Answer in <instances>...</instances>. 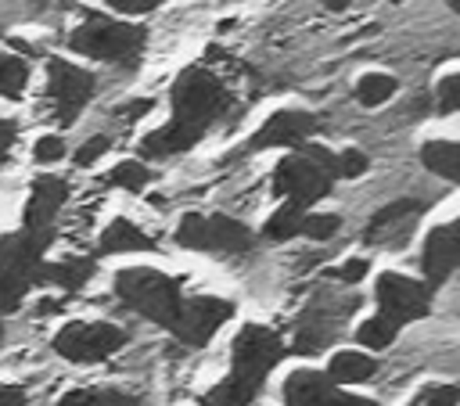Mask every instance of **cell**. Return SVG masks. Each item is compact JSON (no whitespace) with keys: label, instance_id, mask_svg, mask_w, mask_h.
<instances>
[{"label":"cell","instance_id":"f35d334b","mask_svg":"<svg viewBox=\"0 0 460 406\" xmlns=\"http://www.w3.org/2000/svg\"><path fill=\"white\" fill-rule=\"evenodd\" d=\"M61 309H65V302H61V298H43V302L36 305V313H40V316H47V313H61Z\"/></svg>","mask_w":460,"mask_h":406},{"label":"cell","instance_id":"2e32d148","mask_svg":"<svg viewBox=\"0 0 460 406\" xmlns=\"http://www.w3.org/2000/svg\"><path fill=\"white\" fill-rule=\"evenodd\" d=\"M65 198H68V183L61 176H36L25 201V216H22L25 226H36V230L54 226V216L65 205Z\"/></svg>","mask_w":460,"mask_h":406},{"label":"cell","instance_id":"d6986e66","mask_svg":"<svg viewBox=\"0 0 460 406\" xmlns=\"http://www.w3.org/2000/svg\"><path fill=\"white\" fill-rule=\"evenodd\" d=\"M377 374V359L367 356V352H338L331 363H327V381L331 384H359V381H370Z\"/></svg>","mask_w":460,"mask_h":406},{"label":"cell","instance_id":"7a4b0ae2","mask_svg":"<svg viewBox=\"0 0 460 406\" xmlns=\"http://www.w3.org/2000/svg\"><path fill=\"white\" fill-rule=\"evenodd\" d=\"M288 345L280 341L277 331L262 327V323H248L241 327V334L234 338L230 349V374L201 399L205 406H252L255 395L266 384V374L284 359Z\"/></svg>","mask_w":460,"mask_h":406},{"label":"cell","instance_id":"d6a6232c","mask_svg":"<svg viewBox=\"0 0 460 406\" xmlns=\"http://www.w3.org/2000/svg\"><path fill=\"white\" fill-rule=\"evenodd\" d=\"M104 151H108V137H90L86 144H79V151H75V165L86 169V165H93Z\"/></svg>","mask_w":460,"mask_h":406},{"label":"cell","instance_id":"8d00e7d4","mask_svg":"<svg viewBox=\"0 0 460 406\" xmlns=\"http://www.w3.org/2000/svg\"><path fill=\"white\" fill-rule=\"evenodd\" d=\"M151 108H155V101H151V97H140V101H133V104L119 108V115H122V119H140V115H147Z\"/></svg>","mask_w":460,"mask_h":406},{"label":"cell","instance_id":"f546056e","mask_svg":"<svg viewBox=\"0 0 460 406\" xmlns=\"http://www.w3.org/2000/svg\"><path fill=\"white\" fill-rule=\"evenodd\" d=\"M438 101H435V108L442 111V115H453L456 108H460V72H449L442 83H438V93H435Z\"/></svg>","mask_w":460,"mask_h":406},{"label":"cell","instance_id":"9c48e42d","mask_svg":"<svg viewBox=\"0 0 460 406\" xmlns=\"http://www.w3.org/2000/svg\"><path fill=\"white\" fill-rule=\"evenodd\" d=\"M374 295H377L381 316L392 320L395 327H402L410 320H420L431 309V291L420 280H410L402 273H381Z\"/></svg>","mask_w":460,"mask_h":406},{"label":"cell","instance_id":"74e56055","mask_svg":"<svg viewBox=\"0 0 460 406\" xmlns=\"http://www.w3.org/2000/svg\"><path fill=\"white\" fill-rule=\"evenodd\" d=\"M0 406H25V392L18 384H0Z\"/></svg>","mask_w":460,"mask_h":406},{"label":"cell","instance_id":"d4e9b609","mask_svg":"<svg viewBox=\"0 0 460 406\" xmlns=\"http://www.w3.org/2000/svg\"><path fill=\"white\" fill-rule=\"evenodd\" d=\"M395 334H399V327L377 313V316H370L367 323H359V331H356V341L377 352V349H388V345L395 341Z\"/></svg>","mask_w":460,"mask_h":406},{"label":"cell","instance_id":"e575fe53","mask_svg":"<svg viewBox=\"0 0 460 406\" xmlns=\"http://www.w3.org/2000/svg\"><path fill=\"white\" fill-rule=\"evenodd\" d=\"M162 0H108L111 11H126V14H144V11H155Z\"/></svg>","mask_w":460,"mask_h":406},{"label":"cell","instance_id":"f1b7e54d","mask_svg":"<svg viewBox=\"0 0 460 406\" xmlns=\"http://www.w3.org/2000/svg\"><path fill=\"white\" fill-rule=\"evenodd\" d=\"M338 226H341L338 216H331V212H313V216H302L298 234H305V237H313V241H327V237L338 234Z\"/></svg>","mask_w":460,"mask_h":406},{"label":"cell","instance_id":"6da1fadb","mask_svg":"<svg viewBox=\"0 0 460 406\" xmlns=\"http://www.w3.org/2000/svg\"><path fill=\"white\" fill-rule=\"evenodd\" d=\"M169 101H172V119L162 129L147 133L137 147L144 158H172L190 151L205 137V129L230 111V90L205 65H187L172 83Z\"/></svg>","mask_w":460,"mask_h":406},{"label":"cell","instance_id":"4316f807","mask_svg":"<svg viewBox=\"0 0 460 406\" xmlns=\"http://www.w3.org/2000/svg\"><path fill=\"white\" fill-rule=\"evenodd\" d=\"M25 295H29V280H22L18 273L0 266V313H14Z\"/></svg>","mask_w":460,"mask_h":406},{"label":"cell","instance_id":"8992f818","mask_svg":"<svg viewBox=\"0 0 460 406\" xmlns=\"http://www.w3.org/2000/svg\"><path fill=\"white\" fill-rule=\"evenodd\" d=\"M176 244L190 248V252H216V255H241L255 244V234L241 223L230 219L223 212L216 216H201V212H187L176 226Z\"/></svg>","mask_w":460,"mask_h":406},{"label":"cell","instance_id":"30bf717a","mask_svg":"<svg viewBox=\"0 0 460 406\" xmlns=\"http://www.w3.org/2000/svg\"><path fill=\"white\" fill-rule=\"evenodd\" d=\"M234 316V302L226 298H212V295H198V298H183L176 323L169 327L183 345L201 349L212 341V334Z\"/></svg>","mask_w":460,"mask_h":406},{"label":"cell","instance_id":"e0dca14e","mask_svg":"<svg viewBox=\"0 0 460 406\" xmlns=\"http://www.w3.org/2000/svg\"><path fill=\"white\" fill-rule=\"evenodd\" d=\"M122 252H155V241L129 219H111L97 241V255H122Z\"/></svg>","mask_w":460,"mask_h":406},{"label":"cell","instance_id":"ac0fdd59","mask_svg":"<svg viewBox=\"0 0 460 406\" xmlns=\"http://www.w3.org/2000/svg\"><path fill=\"white\" fill-rule=\"evenodd\" d=\"M97 273L93 259H61V262H43L40 269V284H58L65 291H79L86 287V280Z\"/></svg>","mask_w":460,"mask_h":406},{"label":"cell","instance_id":"4dcf8cb0","mask_svg":"<svg viewBox=\"0 0 460 406\" xmlns=\"http://www.w3.org/2000/svg\"><path fill=\"white\" fill-rule=\"evenodd\" d=\"M32 158H36L40 165H50V162L65 158V140H61L58 133H50V137H40V140H36V147H32Z\"/></svg>","mask_w":460,"mask_h":406},{"label":"cell","instance_id":"1f68e13d","mask_svg":"<svg viewBox=\"0 0 460 406\" xmlns=\"http://www.w3.org/2000/svg\"><path fill=\"white\" fill-rule=\"evenodd\" d=\"M456 399H460L456 384H431L417 402L420 406H456Z\"/></svg>","mask_w":460,"mask_h":406},{"label":"cell","instance_id":"ffe728a7","mask_svg":"<svg viewBox=\"0 0 460 406\" xmlns=\"http://www.w3.org/2000/svg\"><path fill=\"white\" fill-rule=\"evenodd\" d=\"M58 406H147V402L119 388H72L58 399Z\"/></svg>","mask_w":460,"mask_h":406},{"label":"cell","instance_id":"7c38bea8","mask_svg":"<svg viewBox=\"0 0 460 406\" xmlns=\"http://www.w3.org/2000/svg\"><path fill=\"white\" fill-rule=\"evenodd\" d=\"M320 129V119L309 115V111H273L252 137L248 144L237 151V154H248V151H266V147H302L313 133Z\"/></svg>","mask_w":460,"mask_h":406},{"label":"cell","instance_id":"44dd1931","mask_svg":"<svg viewBox=\"0 0 460 406\" xmlns=\"http://www.w3.org/2000/svg\"><path fill=\"white\" fill-rule=\"evenodd\" d=\"M420 162H424V169L438 172L442 180H460V144H453V140H428L420 147Z\"/></svg>","mask_w":460,"mask_h":406},{"label":"cell","instance_id":"4fadbf2b","mask_svg":"<svg viewBox=\"0 0 460 406\" xmlns=\"http://www.w3.org/2000/svg\"><path fill=\"white\" fill-rule=\"evenodd\" d=\"M284 406H377L363 395H345L316 370H295L284 381Z\"/></svg>","mask_w":460,"mask_h":406},{"label":"cell","instance_id":"cb8c5ba5","mask_svg":"<svg viewBox=\"0 0 460 406\" xmlns=\"http://www.w3.org/2000/svg\"><path fill=\"white\" fill-rule=\"evenodd\" d=\"M302 216H305V208H298V205L284 201V205L266 219L262 237H266V241H288V237H295V234H298V226H302Z\"/></svg>","mask_w":460,"mask_h":406},{"label":"cell","instance_id":"9a60e30c","mask_svg":"<svg viewBox=\"0 0 460 406\" xmlns=\"http://www.w3.org/2000/svg\"><path fill=\"white\" fill-rule=\"evenodd\" d=\"M460 262V234L456 223H442L424 237V252H420V269H424V287L435 291L438 284H446L453 277Z\"/></svg>","mask_w":460,"mask_h":406},{"label":"cell","instance_id":"603a6c76","mask_svg":"<svg viewBox=\"0 0 460 406\" xmlns=\"http://www.w3.org/2000/svg\"><path fill=\"white\" fill-rule=\"evenodd\" d=\"M29 83V61L18 54H0V97L18 101Z\"/></svg>","mask_w":460,"mask_h":406},{"label":"cell","instance_id":"5b68a950","mask_svg":"<svg viewBox=\"0 0 460 406\" xmlns=\"http://www.w3.org/2000/svg\"><path fill=\"white\" fill-rule=\"evenodd\" d=\"M334 187V151L302 144L298 154H288L273 169V194L305 208L316 198H327Z\"/></svg>","mask_w":460,"mask_h":406},{"label":"cell","instance_id":"3957f363","mask_svg":"<svg viewBox=\"0 0 460 406\" xmlns=\"http://www.w3.org/2000/svg\"><path fill=\"white\" fill-rule=\"evenodd\" d=\"M68 50L86 54L93 61H108V65H122L133 68L137 57L147 47V29L144 25H129V22H115L101 11H90L83 25H75L68 32Z\"/></svg>","mask_w":460,"mask_h":406},{"label":"cell","instance_id":"ab89813d","mask_svg":"<svg viewBox=\"0 0 460 406\" xmlns=\"http://www.w3.org/2000/svg\"><path fill=\"white\" fill-rule=\"evenodd\" d=\"M327 11H349L352 7V0H320Z\"/></svg>","mask_w":460,"mask_h":406},{"label":"cell","instance_id":"83f0119b","mask_svg":"<svg viewBox=\"0 0 460 406\" xmlns=\"http://www.w3.org/2000/svg\"><path fill=\"white\" fill-rule=\"evenodd\" d=\"M367 169H370V158L363 151H356V147H345V151L334 154V180H356Z\"/></svg>","mask_w":460,"mask_h":406},{"label":"cell","instance_id":"836d02e7","mask_svg":"<svg viewBox=\"0 0 460 406\" xmlns=\"http://www.w3.org/2000/svg\"><path fill=\"white\" fill-rule=\"evenodd\" d=\"M367 269H370L367 259H349V262H341L338 269H331V277L341 280V284H359V280L367 277Z\"/></svg>","mask_w":460,"mask_h":406},{"label":"cell","instance_id":"5bb4252c","mask_svg":"<svg viewBox=\"0 0 460 406\" xmlns=\"http://www.w3.org/2000/svg\"><path fill=\"white\" fill-rule=\"evenodd\" d=\"M420 212H424V201H413V198L392 201V205H385L381 212L370 216V223L363 230V241L381 244V248H402L406 237H410V226L417 223Z\"/></svg>","mask_w":460,"mask_h":406},{"label":"cell","instance_id":"484cf974","mask_svg":"<svg viewBox=\"0 0 460 406\" xmlns=\"http://www.w3.org/2000/svg\"><path fill=\"white\" fill-rule=\"evenodd\" d=\"M108 187H122V190H144L151 183V169L144 162H119L108 176H104Z\"/></svg>","mask_w":460,"mask_h":406},{"label":"cell","instance_id":"8fae6325","mask_svg":"<svg viewBox=\"0 0 460 406\" xmlns=\"http://www.w3.org/2000/svg\"><path fill=\"white\" fill-rule=\"evenodd\" d=\"M50 244H54V226H43V230L22 226V230L0 237V266L18 273L32 287V284H40V269L47 262L43 255H47Z\"/></svg>","mask_w":460,"mask_h":406},{"label":"cell","instance_id":"d590c367","mask_svg":"<svg viewBox=\"0 0 460 406\" xmlns=\"http://www.w3.org/2000/svg\"><path fill=\"white\" fill-rule=\"evenodd\" d=\"M14 137H18V122H14V119H0V162L7 158Z\"/></svg>","mask_w":460,"mask_h":406},{"label":"cell","instance_id":"52a82bcc","mask_svg":"<svg viewBox=\"0 0 460 406\" xmlns=\"http://www.w3.org/2000/svg\"><path fill=\"white\" fill-rule=\"evenodd\" d=\"M126 331L115 327V323H104V320H93V323H83V320H72L65 323L58 334H54V352L68 363H101L108 356H115L122 345H126Z\"/></svg>","mask_w":460,"mask_h":406},{"label":"cell","instance_id":"7402d4cb","mask_svg":"<svg viewBox=\"0 0 460 406\" xmlns=\"http://www.w3.org/2000/svg\"><path fill=\"white\" fill-rule=\"evenodd\" d=\"M395 90H399V83H395L392 75H385V72H367V75L356 83V101H359L363 108H377V104H385L388 97H395Z\"/></svg>","mask_w":460,"mask_h":406},{"label":"cell","instance_id":"ba28073f","mask_svg":"<svg viewBox=\"0 0 460 406\" xmlns=\"http://www.w3.org/2000/svg\"><path fill=\"white\" fill-rule=\"evenodd\" d=\"M93 90H97L93 72L75 68L72 61H61V57L47 61V97L54 104L58 126H72L79 119V111L90 104Z\"/></svg>","mask_w":460,"mask_h":406},{"label":"cell","instance_id":"277c9868","mask_svg":"<svg viewBox=\"0 0 460 406\" xmlns=\"http://www.w3.org/2000/svg\"><path fill=\"white\" fill-rule=\"evenodd\" d=\"M115 295L122 305H129L133 313L147 316L158 327H172L183 305V291L180 280L162 273V269H147V266H129L115 273Z\"/></svg>","mask_w":460,"mask_h":406},{"label":"cell","instance_id":"60d3db41","mask_svg":"<svg viewBox=\"0 0 460 406\" xmlns=\"http://www.w3.org/2000/svg\"><path fill=\"white\" fill-rule=\"evenodd\" d=\"M11 47H14V50H25V54H29V57H32V54H36V47H29V43H25V40H11Z\"/></svg>","mask_w":460,"mask_h":406},{"label":"cell","instance_id":"b9f144b4","mask_svg":"<svg viewBox=\"0 0 460 406\" xmlns=\"http://www.w3.org/2000/svg\"><path fill=\"white\" fill-rule=\"evenodd\" d=\"M0 341H4V323H0Z\"/></svg>","mask_w":460,"mask_h":406}]
</instances>
